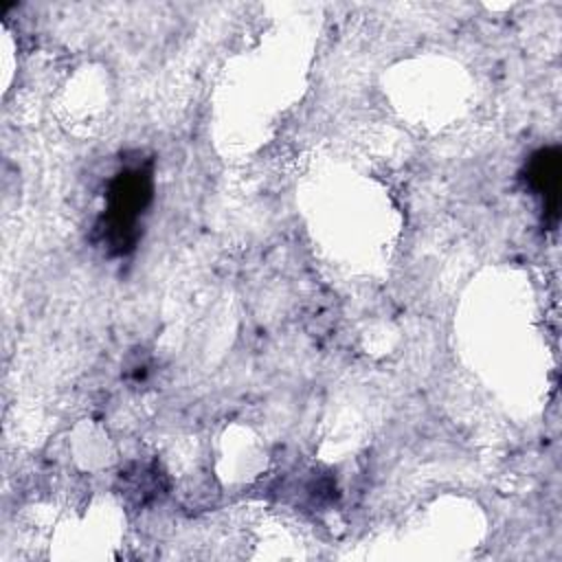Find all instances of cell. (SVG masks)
Returning <instances> with one entry per match:
<instances>
[{"mask_svg":"<svg viewBox=\"0 0 562 562\" xmlns=\"http://www.w3.org/2000/svg\"><path fill=\"white\" fill-rule=\"evenodd\" d=\"M151 200V167L136 162L123 167L110 182L105 193V213L99 220V235L114 255L134 248L140 231V217Z\"/></svg>","mask_w":562,"mask_h":562,"instance_id":"obj_1","label":"cell"},{"mask_svg":"<svg viewBox=\"0 0 562 562\" xmlns=\"http://www.w3.org/2000/svg\"><path fill=\"white\" fill-rule=\"evenodd\" d=\"M527 182L536 195L542 198L547 213H558V189H560V154L558 149H540L533 154L527 167Z\"/></svg>","mask_w":562,"mask_h":562,"instance_id":"obj_2","label":"cell"}]
</instances>
